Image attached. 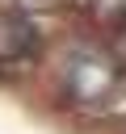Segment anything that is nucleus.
<instances>
[{"label": "nucleus", "mask_w": 126, "mask_h": 134, "mask_svg": "<svg viewBox=\"0 0 126 134\" xmlns=\"http://www.w3.org/2000/svg\"><path fill=\"white\" fill-rule=\"evenodd\" d=\"M122 88V63L105 46H71L59 63V92L80 109H101Z\"/></svg>", "instance_id": "obj_1"}, {"label": "nucleus", "mask_w": 126, "mask_h": 134, "mask_svg": "<svg viewBox=\"0 0 126 134\" xmlns=\"http://www.w3.org/2000/svg\"><path fill=\"white\" fill-rule=\"evenodd\" d=\"M71 0H17V8L25 13V17H34V13H59V8H67Z\"/></svg>", "instance_id": "obj_3"}, {"label": "nucleus", "mask_w": 126, "mask_h": 134, "mask_svg": "<svg viewBox=\"0 0 126 134\" xmlns=\"http://www.w3.org/2000/svg\"><path fill=\"white\" fill-rule=\"evenodd\" d=\"M38 50V29L34 21L17 8V13H0V67H17L25 59H34Z\"/></svg>", "instance_id": "obj_2"}]
</instances>
